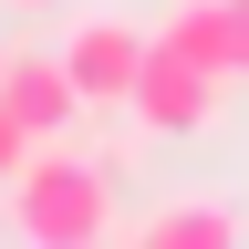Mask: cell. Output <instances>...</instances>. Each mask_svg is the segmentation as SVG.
Masks as SVG:
<instances>
[{
	"label": "cell",
	"instance_id": "6da1fadb",
	"mask_svg": "<svg viewBox=\"0 0 249 249\" xmlns=\"http://www.w3.org/2000/svg\"><path fill=\"white\" fill-rule=\"evenodd\" d=\"M11 229L31 249H93V239L114 229L104 156H83L73 135H62V145H31V166L11 177Z\"/></svg>",
	"mask_w": 249,
	"mask_h": 249
},
{
	"label": "cell",
	"instance_id": "7a4b0ae2",
	"mask_svg": "<svg viewBox=\"0 0 249 249\" xmlns=\"http://www.w3.org/2000/svg\"><path fill=\"white\" fill-rule=\"evenodd\" d=\"M124 114H145V135H197L218 114V73L187 62L177 42H145V73H135V104Z\"/></svg>",
	"mask_w": 249,
	"mask_h": 249
},
{
	"label": "cell",
	"instance_id": "3957f363",
	"mask_svg": "<svg viewBox=\"0 0 249 249\" xmlns=\"http://www.w3.org/2000/svg\"><path fill=\"white\" fill-rule=\"evenodd\" d=\"M145 42H156V31H135V21H83L73 42H62V73L83 83V104H135Z\"/></svg>",
	"mask_w": 249,
	"mask_h": 249
},
{
	"label": "cell",
	"instance_id": "277c9868",
	"mask_svg": "<svg viewBox=\"0 0 249 249\" xmlns=\"http://www.w3.org/2000/svg\"><path fill=\"white\" fill-rule=\"evenodd\" d=\"M0 104H11L42 145H62V135L93 114V104H83V83L62 73V52H11V73H0Z\"/></svg>",
	"mask_w": 249,
	"mask_h": 249
},
{
	"label": "cell",
	"instance_id": "5b68a950",
	"mask_svg": "<svg viewBox=\"0 0 249 249\" xmlns=\"http://www.w3.org/2000/svg\"><path fill=\"white\" fill-rule=\"evenodd\" d=\"M135 239H145V249H239V208H218V197H187V208H156Z\"/></svg>",
	"mask_w": 249,
	"mask_h": 249
},
{
	"label": "cell",
	"instance_id": "8992f818",
	"mask_svg": "<svg viewBox=\"0 0 249 249\" xmlns=\"http://www.w3.org/2000/svg\"><path fill=\"white\" fill-rule=\"evenodd\" d=\"M156 42H177L187 62H208V73L229 83V0H177V11H166V31H156Z\"/></svg>",
	"mask_w": 249,
	"mask_h": 249
},
{
	"label": "cell",
	"instance_id": "52a82bcc",
	"mask_svg": "<svg viewBox=\"0 0 249 249\" xmlns=\"http://www.w3.org/2000/svg\"><path fill=\"white\" fill-rule=\"evenodd\" d=\"M31 145H42V135H31V124H21L11 104H0V187H11V177L31 166Z\"/></svg>",
	"mask_w": 249,
	"mask_h": 249
},
{
	"label": "cell",
	"instance_id": "ba28073f",
	"mask_svg": "<svg viewBox=\"0 0 249 249\" xmlns=\"http://www.w3.org/2000/svg\"><path fill=\"white\" fill-rule=\"evenodd\" d=\"M229 73L249 83V0H229Z\"/></svg>",
	"mask_w": 249,
	"mask_h": 249
},
{
	"label": "cell",
	"instance_id": "9c48e42d",
	"mask_svg": "<svg viewBox=\"0 0 249 249\" xmlns=\"http://www.w3.org/2000/svg\"><path fill=\"white\" fill-rule=\"evenodd\" d=\"M11 11H62V0H11Z\"/></svg>",
	"mask_w": 249,
	"mask_h": 249
},
{
	"label": "cell",
	"instance_id": "30bf717a",
	"mask_svg": "<svg viewBox=\"0 0 249 249\" xmlns=\"http://www.w3.org/2000/svg\"><path fill=\"white\" fill-rule=\"evenodd\" d=\"M0 73H11V42H0Z\"/></svg>",
	"mask_w": 249,
	"mask_h": 249
}]
</instances>
